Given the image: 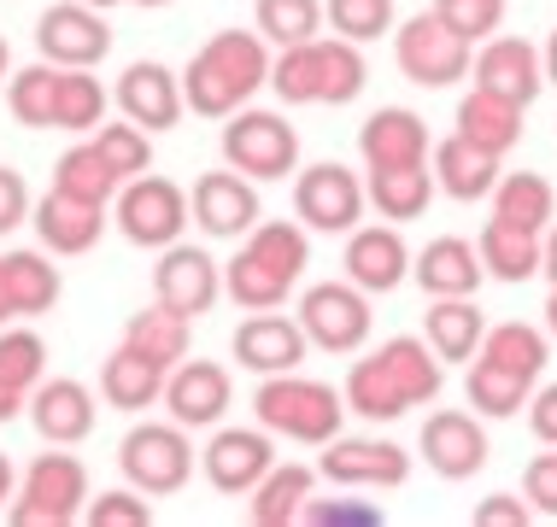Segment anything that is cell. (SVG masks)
Listing matches in <instances>:
<instances>
[{
  "label": "cell",
  "mask_w": 557,
  "mask_h": 527,
  "mask_svg": "<svg viewBox=\"0 0 557 527\" xmlns=\"http://www.w3.org/2000/svg\"><path fill=\"white\" fill-rule=\"evenodd\" d=\"M481 335H487V323H481V311L470 299H434L429 305V346L441 364H463V357L481 352Z\"/></svg>",
  "instance_id": "36"
},
{
  "label": "cell",
  "mask_w": 557,
  "mask_h": 527,
  "mask_svg": "<svg viewBox=\"0 0 557 527\" xmlns=\"http://www.w3.org/2000/svg\"><path fill=\"white\" fill-rule=\"evenodd\" d=\"M299 522L306 527H382L387 516L375 504H364V499H306Z\"/></svg>",
  "instance_id": "51"
},
{
  "label": "cell",
  "mask_w": 557,
  "mask_h": 527,
  "mask_svg": "<svg viewBox=\"0 0 557 527\" xmlns=\"http://www.w3.org/2000/svg\"><path fill=\"white\" fill-rule=\"evenodd\" d=\"M36 48L48 65H65V71H88L112 53V29H107V12L83 7V0H59V7L41 12L36 24Z\"/></svg>",
  "instance_id": "12"
},
{
  "label": "cell",
  "mask_w": 557,
  "mask_h": 527,
  "mask_svg": "<svg viewBox=\"0 0 557 527\" xmlns=\"http://www.w3.org/2000/svg\"><path fill=\"white\" fill-rule=\"evenodd\" d=\"M230 352L240 357V369H259V375H282V369H299L311 352L299 316H276V311H259L235 328Z\"/></svg>",
  "instance_id": "19"
},
{
  "label": "cell",
  "mask_w": 557,
  "mask_h": 527,
  "mask_svg": "<svg viewBox=\"0 0 557 527\" xmlns=\"http://www.w3.org/2000/svg\"><path fill=\"white\" fill-rule=\"evenodd\" d=\"M529 428H534V440L557 446V381L540 387V393L529 399Z\"/></svg>",
  "instance_id": "55"
},
{
  "label": "cell",
  "mask_w": 557,
  "mask_h": 527,
  "mask_svg": "<svg viewBox=\"0 0 557 527\" xmlns=\"http://www.w3.org/2000/svg\"><path fill=\"white\" fill-rule=\"evenodd\" d=\"M0 281H7V305L12 316H48L59 305V269L41 252H7L0 259Z\"/></svg>",
  "instance_id": "32"
},
{
  "label": "cell",
  "mask_w": 557,
  "mask_h": 527,
  "mask_svg": "<svg viewBox=\"0 0 557 527\" xmlns=\"http://www.w3.org/2000/svg\"><path fill=\"white\" fill-rule=\"evenodd\" d=\"M252 29L276 48H299L323 29V0H259L252 7Z\"/></svg>",
  "instance_id": "44"
},
{
  "label": "cell",
  "mask_w": 557,
  "mask_h": 527,
  "mask_svg": "<svg viewBox=\"0 0 557 527\" xmlns=\"http://www.w3.org/2000/svg\"><path fill=\"white\" fill-rule=\"evenodd\" d=\"M294 211H299V223L318 229V235H352L358 217H364V183L335 159L311 164L294 183Z\"/></svg>",
  "instance_id": "11"
},
{
  "label": "cell",
  "mask_w": 557,
  "mask_h": 527,
  "mask_svg": "<svg viewBox=\"0 0 557 527\" xmlns=\"http://www.w3.org/2000/svg\"><path fill=\"white\" fill-rule=\"evenodd\" d=\"M540 269L552 276V288H557V223H552V235L540 240Z\"/></svg>",
  "instance_id": "56"
},
{
  "label": "cell",
  "mask_w": 557,
  "mask_h": 527,
  "mask_svg": "<svg viewBox=\"0 0 557 527\" xmlns=\"http://www.w3.org/2000/svg\"><path fill=\"white\" fill-rule=\"evenodd\" d=\"M29 223H36L41 247L77 259V252H88L100 235H107V205H88V200H71V193L48 188L36 205H29Z\"/></svg>",
  "instance_id": "23"
},
{
  "label": "cell",
  "mask_w": 557,
  "mask_h": 527,
  "mask_svg": "<svg viewBox=\"0 0 557 527\" xmlns=\"http://www.w3.org/2000/svg\"><path fill=\"white\" fill-rule=\"evenodd\" d=\"M24 411L48 446H83L88 434H95V393H88L77 375H53V381L41 375V381L29 387Z\"/></svg>",
  "instance_id": "15"
},
{
  "label": "cell",
  "mask_w": 557,
  "mask_h": 527,
  "mask_svg": "<svg viewBox=\"0 0 557 527\" xmlns=\"http://www.w3.org/2000/svg\"><path fill=\"white\" fill-rule=\"evenodd\" d=\"M88 504V469L71 451H41L24 469V487L12 499V527H71Z\"/></svg>",
  "instance_id": "4"
},
{
  "label": "cell",
  "mask_w": 557,
  "mask_h": 527,
  "mask_svg": "<svg viewBox=\"0 0 557 527\" xmlns=\"http://www.w3.org/2000/svg\"><path fill=\"white\" fill-rule=\"evenodd\" d=\"M270 83V53L259 29H218L183 71V105L200 117H230L240 112L259 88Z\"/></svg>",
  "instance_id": "1"
},
{
  "label": "cell",
  "mask_w": 557,
  "mask_h": 527,
  "mask_svg": "<svg viewBox=\"0 0 557 527\" xmlns=\"http://www.w3.org/2000/svg\"><path fill=\"white\" fill-rule=\"evenodd\" d=\"M311 487H318V469H306V463H270L264 480L252 487V504H247L252 527H294Z\"/></svg>",
  "instance_id": "28"
},
{
  "label": "cell",
  "mask_w": 557,
  "mask_h": 527,
  "mask_svg": "<svg viewBox=\"0 0 557 527\" xmlns=\"http://www.w3.org/2000/svg\"><path fill=\"white\" fill-rule=\"evenodd\" d=\"M534 510L529 499H510V492H493V499L475 504V527H529Z\"/></svg>",
  "instance_id": "54"
},
{
  "label": "cell",
  "mask_w": 557,
  "mask_h": 527,
  "mask_svg": "<svg viewBox=\"0 0 557 527\" xmlns=\"http://www.w3.org/2000/svg\"><path fill=\"white\" fill-rule=\"evenodd\" d=\"M252 411H259L264 434H282V440H299V446H329L341 434L346 399L329 381H311V375L282 369V375H264L259 381Z\"/></svg>",
  "instance_id": "3"
},
{
  "label": "cell",
  "mask_w": 557,
  "mask_h": 527,
  "mask_svg": "<svg viewBox=\"0 0 557 527\" xmlns=\"http://www.w3.org/2000/svg\"><path fill=\"white\" fill-rule=\"evenodd\" d=\"M12 323V305H7V281H0V328Z\"/></svg>",
  "instance_id": "61"
},
{
  "label": "cell",
  "mask_w": 557,
  "mask_h": 527,
  "mask_svg": "<svg viewBox=\"0 0 557 527\" xmlns=\"http://www.w3.org/2000/svg\"><path fill=\"white\" fill-rule=\"evenodd\" d=\"M83 7H95V12H112V7H124V0H83Z\"/></svg>",
  "instance_id": "62"
},
{
  "label": "cell",
  "mask_w": 557,
  "mask_h": 527,
  "mask_svg": "<svg viewBox=\"0 0 557 527\" xmlns=\"http://www.w3.org/2000/svg\"><path fill=\"white\" fill-rule=\"evenodd\" d=\"M493 217L510 223V229H529V235H546L552 217H557V193L540 171H510L493 183Z\"/></svg>",
  "instance_id": "29"
},
{
  "label": "cell",
  "mask_w": 557,
  "mask_h": 527,
  "mask_svg": "<svg viewBox=\"0 0 557 527\" xmlns=\"http://www.w3.org/2000/svg\"><path fill=\"white\" fill-rule=\"evenodd\" d=\"M48 375V340L36 328H0V381L29 393Z\"/></svg>",
  "instance_id": "45"
},
{
  "label": "cell",
  "mask_w": 557,
  "mask_h": 527,
  "mask_svg": "<svg viewBox=\"0 0 557 527\" xmlns=\"http://www.w3.org/2000/svg\"><path fill=\"white\" fill-rule=\"evenodd\" d=\"M323 480L335 487H352V492H382V487H405L411 480V451L394 446V440H329L323 463H318Z\"/></svg>",
  "instance_id": "14"
},
{
  "label": "cell",
  "mask_w": 557,
  "mask_h": 527,
  "mask_svg": "<svg viewBox=\"0 0 557 527\" xmlns=\"http://www.w3.org/2000/svg\"><path fill=\"white\" fill-rule=\"evenodd\" d=\"M382 364L394 369V381H399L405 404H434V399H441L446 369H441V357H434V346H429V340L394 335V340L382 346Z\"/></svg>",
  "instance_id": "33"
},
{
  "label": "cell",
  "mask_w": 557,
  "mask_h": 527,
  "mask_svg": "<svg viewBox=\"0 0 557 527\" xmlns=\"http://www.w3.org/2000/svg\"><path fill=\"white\" fill-rule=\"evenodd\" d=\"M370 293H358L352 281H318L299 299V328L323 352H358L370 340Z\"/></svg>",
  "instance_id": "10"
},
{
  "label": "cell",
  "mask_w": 557,
  "mask_h": 527,
  "mask_svg": "<svg viewBox=\"0 0 557 527\" xmlns=\"http://www.w3.org/2000/svg\"><path fill=\"white\" fill-rule=\"evenodd\" d=\"M434 18H441L446 29H458L463 41H487L493 29L505 24V0H434Z\"/></svg>",
  "instance_id": "49"
},
{
  "label": "cell",
  "mask_w": 557,
  "mask_h": 527,
  "mask_svg": "<svg viewBox=\"0 0 557 527\" xmlns=\"http://www.w3.org/2000/svg\"><path fill=\"white\" fill-rule=\"evenodd\" d=\"M53 83H59V65H29L12 77L7 105L24 129H53Z\"/></svg>",
  "instance_id": "46"
},
{
  "label": "cell",
  "mask_w": 557,
  "mask_h": 527,
  "mask_svg": "<svg viewBox=\"0 0 557 527\" xmlns=\"http://www.w3.org/2000/svg\"><path fill=\"white\" fill-rule=\"evenodd\" d=\"M481 269L487 276H499V281H529L540 276V235L529 229H510V223L499 217H487V229H481Z\"/></svg>",
  "instance_id": "37"
},
{
  "label": "cell",
  "mask_w": 557,
  "mask_h": 527,
  "mask_svg": "<svg viewBox=\"0 0 557 527\" xmlns=\"http://www.w3.org/2000/svg\"><path fill=\"white\" fill-rule=\"evenodd\" d=\"M540 65H546V83H557V29H552V41H546V53H540Z\"/></svg>",
  "instance_id": "58"
},
{
  "label": "cell",
  "mask_w": 557,
  "mask_h": 527,
  "mask_svg": "<svg viewBox=\"0 0 557 527\" xmlns=\"http://www.w3.org/2000/svg\"><path fill=\"white\" fill-rule=\"evenodd\" d=\"M475 357H487V364L517 369V375H529V381H540V369H546V335L529 328V323H499V328L481 335Z\"/></svg>",
  "instance_id": "42"
},
{
  "label": "cell",
  "mask_w": 557,
  "mask_h": 527,
  "mask_svg": "<svg viewBox=\"0 0 557 527\" xmlns=\"http://www.w3.org/2000/svg\"><path fill=\"white\" fill-rule=\"evenodd\" d=\"M223 159H230V171L252 176V183H282L288 171H299V135L282 112H230Z\"/></svg>",
  "instance_id": "7"
},
{
  "label": "cell",
  "mask_w": 557,
  "mask_h": 527,
  "mask_svg": "<svg viewBox=\"0 0 557 527\" xmlns=\"http://www.w3.org/2000/svg\"><path fill=\"white\" fill-rule=\"evenodd\" d=\"M117 463H124V480L147 499H171V492L188 487L194 475V446H188V428L176 422H135L117 446Z\"/></svg>",
  "instance_id": "5"
},
{
  "label": "cell",
  "mask_w": 557,
  "mask_h": 527,
  "mask_svg": "<svg viewBox=\"0 0 557 527\" xmlns=\"http://www.w3.org/2000/svg\"><path fill=\"white\" fill-rule=\"evenodd\" d=\"M487 434L470 411H434L423 422V457L441 480H470L475 469H487Z\"/></svg>",
  "instance_id": "21"
},
{
  "label": "cell",
  "mask_w": 557,
  "mask_h": 527,
  "mask_svg": "<svg viewBox=\"0 0 557 527\" xmlns=\"http://www.w3.org/2000/svg\"><path fill=\"white\" fill-rule=\"evenodd\" d=\"M394 59L417 88H451L458 77H470L475 53H470V41H463L458 29H446L434 12H417L411 24L394 29Z\"/></svg>",
  "instance_id": "8"
},
{
  "label": "cell",
  "mask_w": 557,
  "mask_h": 527,
  "mask_svg": "<svg viewBox=\"0 0 557 527\" xmlns=\"http://www.w3.org/2000/svg\"><path fill=\"white\" fill-rule=\"evenodd\" d=\"M117 229H124L129 247L164 252L188 229V193L176 188L171 176H153V171L129 176V183L117 188Z\"/></svg>",
  "instance_id": "6"
},
{
  "label": "cell",
  "mask_w": 557,
  "mask_h": 527,
  "mask_svg": "<svg viewBox=\"0 0 557 527\" xmlns=\"http://www.w3.org/2000/svg\"><path fill=\"white\" fill-rule=\"evenodd\" d=\"M364 200L382 211L387 223H411V217H423L429 200H434V171H423V164H387V171H370Z\"/></svg>",
  "instance_id": "31"
},
{
  "label": "cell",
  "mask_w": 557,
  "mask_h": 527,
  "mask_svg": "<svg viewBox=\"0 0 557 527\" xmlns=\"http://www.w3.org/2000/svg\"><path fill=\"white\" fill-rule=\"evenodd\" d=\"M53 188L71 193V200H88V205H112L124 183H117V171H112L107 159H100L95 141H77L65 159L53 164Z\"/></svg>",
  "instance_id": "38"
},
{
  "label": "cell",
  "mask_w": 557,
  "mask_h": 527,
  "mask_svg": "<svg viewBox=\"0 0 557 527\" xmlns=\"http://www.w3.org/2000/svg\"><path fill=\"white\" fill-rule=\"evenodd\" d=\"M463 393H470L475 416H517L522 404H529L534 381H529V375H517V369L487 364V357H475V364H470V381H463Z\"/></svg>",
  "instance_id": "39"
},
{
  "label": "cell",
  "mask_w": 557,
  "mask_h": 527,
  "mask_svg": "<svg viewBox=\"0 0 557 527\" xmlns=\"http://www.w3.org/2000/svg\"><path fill=\"white\" fill-rule=\"evenodd\" d=\"M288 288H294V281H282L276 269L259 264L247 247H240L235 259L223 264V293H230L240 311H276L282 299H288Z\"/></svg>",
  "instance_id": "41"
},
{
  "label": "cell",
  "mask_w": 557,
  "mask_h": 527,
  "mask_svg": "<svg viewBox=\"0 0 557 527\" xmlns=\"http://www.w3.org/2000/svg\"><path fill=\"white\" fill-rule=\"evenodd\" d=\"M135 7H171V0H135Z\"/></svg>",
  "instance_id": "63"
},
{
  "label": "cell",
  "mask_w": 557,
  "mask_h": 527,
  "mask_svg": "<svg viewBox=\"0 0 557 527\" xmlns=\"http://www.w3.org/2000/svg\"><path fill=\"white\" fill-rule=\"evenodd\" d=\"M153 299L171 305L176 316H206L223 299V264L206 247H188V240H171L153 264Z\"/></svg>",
  "instance_id": "9"
},
{
  "label": "cell",
  "mask_w": 557,
  "mask_h": 527,
  "mask_svg": "<svg viewBox=\"0 0 557 527\" xmlns=\"http://www.w3.org/2000/svg\"><path fill=\"white\" fill-rule=\"evenodd\" d=\"M499 176H505V171H499V159L481 153V147H470L463 135H446V141L434 147V188L451 193V200H463V205L487 200Z\"/></svg>",
  "instance_id": "26"
},
{
  "label": "cell",
  "mask_w": 557,
  "mask_h": 527,
  "mask_svg": "<svg viewBox=\"0 0 557 527\" xmlns=\"http://www.w3.org/2000/svg\"><path fill=\"white\" fill-rule=\"evenodd\" d=\"M451 135H463V141L481 147V153L505 159L510 147L522 141V105H510L499 95H487V88H475V95L458 100V129H451Z\"/></svg>",
  "instance_id": "27"
},
{
  "label": "cell",
  "mask_w": 557,
  "mask_h": 527,
  "mask_svg": "<svg viewBox=\"0 0 557 527\" xmlns=\"http://www.w3.org/2000/svg\"><path fill=\"white\" fill-rule=\"evenodd\" d=\"M470 65H475V88L522 105V112H529L540 100V88H546V65H540L534 41H522V36H487V48H481V59H470Z\"/></svg>",
  "instance_id": "16"
},
{
  "label": "cell",
  "mask_w": 557,
  "mask_h": 527,
  "mask_svg": "<svg viewBox=\"0 0 557 527\" xmlns=\"http://www.w3.org/2000/svg\"><path fill=\"white\" fill-rule=\"evenodd\" d=\"M100 393H107L112 411H147V404H159V393H164V369L147 364L129 346H117L107 364H100Z\"/></svg>",
  "instance_id": "34"
},
{
  "label": "cell",
  "mask_w": 557,
  "mask_h": 527,
  "mask_svg": "<svg viewBox=\"0 0 557 527\" xmlns=\"http://www.w3.org/2000/svg\"><path fill=\"white\" fill-rule=\"evenodd\" d=\"M358 153H364L370 171H387V164H429V124L405 105H382V112L364 117L358 129Z\"/></svg>",
  "instance_id": "24"
},
{
  "label": "cell",
  "mask_w": 557,
  "mask_h": 527,
  "mask_svg": "<svg viewBox=\"0 0 557 527\" xmlns=\"http://www.w3.org/2000/svg\"><path fill=\"white\" fill-rule=\"evenodd\" d=\"M88 527H153V504L141 492H100L83 504Z\"/></svg>",
  "instance_id": "50"
},
{
  "label": "cell",
  "mask_w": 557,
  "mask_h": 527,
  "mask_svg": "<svg viewBox=\"0 0 557 527\" xmlns=\"http://www.w3.org/2000/svg\"><path fill=\"white\" fill-rule=\"evenodd\" d=\"M95 147H100V159L117 171V183L153 171V141H147V129H135V124H107L95 135Z\"/></svg>",
  "instance_id": "48"
},
{
  "label": "cell",
  "mask_w": 557,
  "mask_h": 527,
  "mask_svg": "<svg viewBox=\"0 0 557 527\" xmlns=\"http://www.w3.org/2000/svg\"><path fill=\"white\" fill-rule=\"evenodd\" d=\"M411 276H417V288H423L429 299H470L487 269H481V252L470 247V240L441 235V240H429V247L417 252Z\"/></svg>",
  "instance_id": "25"
},
{
  "label": "cell",
  "mask_w": 557,
  "mask_h": 527,
  "mask_svg": "<svg viewBox=\"0 0 557 527\" xmlns=\"http://www.w3.org/2000/svg\"><path fill=\"white\" fill-rule=\"evenodd\" d=\"M247 252L259 264H270L282 281H299L306 276V264H311V240L306 229H294V223H252L247 229Z\"/></svg>",
  "instance_id": "43"
},
{
  "label": "cell",
  "mask_w": 557,
  "mask_h": 527,
  "mask_svg": "<svg viewBox=\"0 0 557 527\" xmlns=\"http://www.w3.org/2000/svg\"><path fill=\"white\" fill-rule=\"evenodd\" d=\"M346 411H358L364 422H394V416H405L411 404H405V393H399V381H394V369L382 364V352L375 357H358L352 369H346Z\"/></svg>",
  "instance_id": "35"
},
{
  "label": "cell",
  "mask_w": 557,
  "mask_h": 527,
  "mask_svg": "<svg viewBox=\"0 0 557 527\" xmlns=\"http://www.w3.org/2000/svg\"><path fill=\"white\" fill-rule=\"evenodd\" d=\"M124 346H129V352H141L147 364L171 369V364H183V357H188V346H194V323L153 299L147 311H135L129 323H124Z\"/></svg>",
  "instance_id": "30"
},
{
  "label": "cell",
  "mask_w": 557,
  "mask_h": 527,
  "mask_svg": "<svg viewBox=\"0 0 557 527\" xmlns=\"http://www.w3.org/2000/svg\"><path fill=\"white\" fill-rule=\"evenodd\" d=\"M405 276H411V247H405L394 223L352 229V240H346V281L358 293H394Z\"/></svg>",
  "instance_id": "20"
},
{
  "label": "cell",
  "mask_w": 557,
  "mask_h": 527,
  "mask_svg": "<svg viewBox=\"0 0 557 527\" xmlns=\"http://www.w3.org/2000/svg\"><path fill=\"white\" fill-rule=\"evenodd\" d=\"M107 124V88H100L88 71H65L59 65L53 83V129H100Z\"/></svg>",
  "instance_id": "40"
},
{
  "label": "cell",
  "mask_w": 557,
  "mask_h": 527,
  "mask_svg": "<svg viewBox=\"0 0 557 527\" xmlns=\"http://www.w3.org/2000/svg\"><path fill=\"white\" fill-rule=\"evenodd\" d=\"M194 223L212 240H240L259 223V188L240 171H206L194 183Z\"/></svg>",
  "instance_id": "17"
},
{
  "label": "cell",
  "mask_w": 557,
  "mask_h": 527,
  "mask_svg": "<svg viewBox=\"0 0 557 527\" xmlns=\"http://www.w3.org/2000/svg\"><path fill=\"white\" fill-rule=\"evenodd\" d=\"M370 71L358 41H299V48H282V59H270V88H276L282 105H352L364 95Z\"/></svg>",
  "instance_id": "2"
},
{
  "label": "cell",
  "mask_w": 557,
  "mask_h": 527,
  "mask_svg": "<svg viewBox=\"0 0 557 527\" xmlns=\"http://www.w3.org/2000/svg\"><path fill=\"white\" fill-rule=\"evenodd\" d=\"M323 18L335 24V36L364 48V41H382L394 29V0H329Z\"/></svg>",
  "instance_id": "47"
},
{
  "label": "cell",
  "mask_w": 557,
  "mask_h": 527,
  "mask_svg": "<svg viewBox=\"0 0 557 527\" xmlns=\"http://www.w3.org/2000/svg\"><path fill=\"white\" fill-rule=\"evenodd\" d=\"M546 328H552V340H557V288H552V299H546Z\"/></svg>",
  "instance_id": "60"
},
{
  "label": "cell",
  "mask_w": 557,
  "mask_h": 527,
  "mask_svg": "<svg viewBox=\"0 0 557 527\" xmlns=\"http://www.w3.org/2000/svg\"><path fill=\"white\" fill-rule=\"evenodd\" d=\"M29 183H24V171H12V164H0V235H12L18 223L29 217Z\"/></svg>",
  "instance_id": "53"
},
{
  "label": "cell",
  "mask_w": 557,
  "mask_h": 527,
  "mask_svg": "<svg viewBox=\"0 0 557 527\" xmlns=\"http://www.w3.org/2000/svg\"><path fill=\"white\" fill-rule=\"evenodd\" d=\"M7 499H12V463L0 457V504H7Z\"/></svg>",
  "instance_id": "59"
},
{
  "label": "cell",
  "mask_w": 557,
  "mask_h": 527,
  "mask_svg": "<svg viewBox=\"0 0 557 527\" xmlns=\"http://www.w3.org/2000/svg\"><path fill=\"white\" fill-rule=\"evenodd\" d=\"M270 463H276V446H270L264 428H218L212 446H206V480H212L223 499L252 492Z\"/></svg>",
  "instance_id": "18"
},
{
  "label": "cell",
  "mask_w": 557,
  "mask_h": 527,
  "mask_svg": "<svg viewBox=\"0 0 557 527\" xmlns=\"http://www.w3.org/2000/svg\"><path fill=\"white\" fill-rule=\"evenodd\" d=\"M24 399H29V393H18V387H7V381H0V422H12V416H18V411H24Z\"/></svg>",
  "instance_id": "57"
},
{
  "label": "cell",
  "mask_w": 557,
  "mask_h": 527,
  "mask_svg": "<svg viewBox=\"0 0 557 527\" xmlns=\"http://www.w3.org/2000/svg\"><path fill=\"white\" fill-rule=\"evenodd\" d=\"M0 77H7V41H0Z\"/></svg>",
  "instance_id": "64"
},
{
  "label": "cell",
  "mask_w": 557,
  "mask_h": 527,
  "mask_svg": "<svg viewBox=\"0 0 557 527\" xmlns=\"http://www.w3.org/2000/svg\"><path fill=\"white\" fill-rule=\"evenodd\" d=\"M164 411H171L176 428H212L223 422V411L235 404V381L230 369L212 364V357H183V364L164 369Z\"/></svg>",
  "instance_id": "13"
},
{
  "label": "cell",
  "mask_w": 557,
  "mask_h": 527,
  "mask_svg": "<svg viewBox=\"0 0 557 527\" xmlns=\"http://www.w3.org/2000/svg\"><path fill=\"white\" fill-rule=\"evenodd\" d=\"M522 492H529V510H534V516L557 522V451H540V457L529 463Z\"/></svg>",
  "instance_id": "52"
},
{
  "label": "cell",
  "mask_w": 557,
  "mask_h": 527,
  "mask_svg": "<svg viewBox=\"0 0 557 527\" xmlns=\"http://www.w3.org/2000/svg\"><path fill=\"white\" fill-rule=\"evenodd\" d=\"M117 105H124V117L147 135L176 129V117H183V83H176L159 59H135L124 77H117Z\"/></svg>",
  "instance_id": "22"
}]
</instances>
